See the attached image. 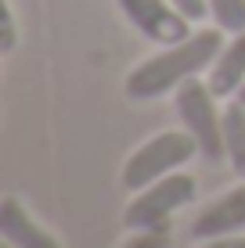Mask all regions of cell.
<instances>
[{"label":"cell","mask_w":245,"mask_h":248,"mask_svg":"<svg viewBox=\"0 0 245 248\" xmlns=\"http://www.w3.org/2000/svg\"><path fill=\"white\" fill-rule=\"evenodd\" d=\"M198 248H245V234H224V237H209V241H198Z\"/></svg>","instance_id":"5bb4252c"},{"label":"cell","mask_w":245,"mask_h":248,"mask_svg":"<svg viewBox=\"0 0 245 248\" xmlns=\"http://www.w3.org/2000/svg\"><path fill=\"white\" fill-rule=\"evenodd\" d=\"M123 7L126 22L141 32L145 40L159 47H170V44H180L184 36H191V22L184 18L180 11L170 4V0H115Z\"/></svg>","instance_id":"5b68a950"},{"label":"cell","mask_w":245,"mask_h":248,"mask_svg":"<svg viewBox=\"0 0 245 248\" xmlns=\"http://www.w3.org/2000/svg\"><path fill=\"white\" fill-rule=\"evenodd\" d=\"M224 29H195L191 36H184L180 44L159 47L151 58L137 62L126 72V93L133 101H155L166 97V93H177L184 83L198 79V76L209 72V65L216 62L224 47Z\"/></svg>","instance_id":"6da1fadb"},{"label":"cell","mask_w":245,"mask_h":248,"mask_svg":"<svg viewBox=\"0 0 245 248\" xmlns=\"http://www.w3.org/2000/svg\"><path fill=\"white\" fill-rule=\"evenodd\" d=\"M198 155V144L188 130H163L155 137H148L145 144L130 151V158L123 162V187L126 191H141V187L163 180V176L177 173L180 166H188Z\"/></svg>","instance_id":"7a4b0ae2"},{"label":"cell","mask_w":245,"mask_h":248,"mask_svg":"<svg viewBox=\"0 0 245 248\" xmlns=\"http://www.w3.org/2000/svg\"><path fill=\"white\" fill-rule=\"evenodd\" d=\"M170 4H173L177 11H180L184 18L191 22V25H198V22H202V18H206V15H209L206 0H170Z\"/></svg>","instance_id":"4fadbf2b"},{"label":"cell","mask_w":245,"mask_h":248,"mask_svg":"<svg viewBox=\"0 0 245 248\" xmlns=\"http://www.w3.org/2000/svg\"><path fill=\"white\" fill-rule=\"evenodd\" d=\"M245 230V180L220 191L213 202H206L191 219V237L195 241H209V237L224 234H242Z\"/></svg>","instance_id":"8992f818"},{"label":"cell","mask_w":245,"mask_h":248,"mask_svg":"<svg viewBox=\"0 0 245 248\" xmlns=\"http://www.w3.org/2000/svg\"><path fill=\"white\" fill-rule=\"evenodd\" d=\"M0 18H4V25H0V54H11L15 44H18V22H15L11 0H0Z\"/></svg>","instance_id":"7c38bea8"},{"label":"cell","mask_w":245,"mask_h":248,"mask_svg":"<svg viewBox=\"0 0 245 248\" xmlns=\"http://www.w3.org/2000/svg\"><path fill=\"white\" fill-rule=\"evenodd\" d=\"M123 248H173L170 227H151V230H133L123 241Z\"/></svg>","instance_id":"8fae6325"},{"label":"cell","mask_w":245,"mask_h":248,"mask_svg":"<svg viewBox=\"0 0 245 248\" xmlns=\"http://www.w3.org/2000/svg\"><path fill=\"white\" fill-rule=\"evenodd\" d=\"M198 198V180L191 173H170L163 180L133 191V198L123 209V227L126 230H151V227H170V219L180 209H188Z\"/></svg>","instance_id":"3957f363"},{"label":"cell","mask_w":245,"mask_h":248,"mask_svg":"<svg viewBox=\"0 0 245 248\" xmlns=\"http://www.w3.org/2000/svg\"><path fill=\"white\" fill-rule=\"evenodd\" d=\"M209 18L216 29H224L227 36L245 32V0H206Z\"/></svg>","instance_id":"30bf717a"},{"label":"cell","mask_w":245,"mask_h":248,"mask_svg":"<svg viewBox=\"0 0 245 248\" xmlns=\"http://www.w3.org/2000/svg\"><path fill=\"white\" fill-rule=\"evenodd\" d=\"M216 93L209 90L206 76L184 83L180 90L173 93V105L177 115H180V126L195 137L198 144V155L209 162H224V108L216 105Z\"/></svg>","instance_id":"277c9868"},{"label":"cell","mask_w":245,"mask_h":248,"mask_svg":"<svg viewBox=\"0 0 245 248\" xmlns=\"http://www.w3.org/2000/svg\"><path fill=\"white\" fill-rule=\"evenodd\" d=\"M4 248H11V245H4Z\"/></svg>","instance_id":"2e32d148"},{"label":"cell","mask_w":245,"mask_h":248,"mask_svg":"<svg viewBox=\"0 0 245 248\" xmlns=\"http://www.w3.org/2000/svg\"><path fill=\"white\" fill-rule=\"evenodd\" d=\"M238 101H242V105H245V87H242V90H238Z\"/></svg>","instance_id":"9a60e30c"},{"label":"cell","mask_w":245,"mask_h":248,"mask_svg":"<svg viewBox=\"0 0 245 248\" xmlns=\"http://www.w3.org/2000/svg\"><path fill=\"white\" fill-rule=\"evenodd\" d=\"M224 155L231 169L245 180V105L238 97H231L224 108Z\"/></svg>","instance_id":"9c48e42d"},{"label":"cell","mask_w":245,"mask_h":248,"mask_svg":"<svg viewBox=\"0 0 245 248\" xmlns=\"http://www.w3.org/2000/svg\"><path fill=\"white\" fill-rule=\"evenodd\" d=\"M0 237L11 248H62V241H58L15 194H7V198L0 202Z\"/></svg>","instance_id":"52a82bcc"},{"label":"cell","mask_w":245,"mask_h":248,"mask_svg":"<svg viewBox=\"0 0 245 248\" xmlns=\"http://www.w3.org/2000/svg\"><path fill=\"white\" fill-rule=\"evenodd\" d=\"M206 83L220 101L238 97V90L245 87V32H234L231 40H224L216 62L206 72Z\"/></svg>","instance_id":"ba28073f"}]
</instances>
